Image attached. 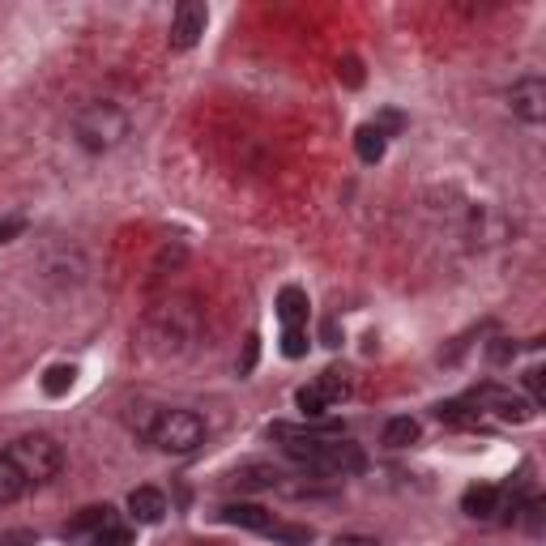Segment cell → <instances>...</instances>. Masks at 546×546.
<instances>
[{
	"label": "cell",
	"mask_w": 546,
	"mask_h": 546,
	"mask_svg": "<svg viewBox=\"0 0 546 546\" xmlns=\"http://www.w3.org/2000/svg\"><path fill=\"white\" fill-rule=\"evenodd\" d=\"M470 401L478 410H491L495 419H504V423H529V419H534V406H529L521 393L500 389V384H483V389H474Z\"/></svg>",
	"instance_id": "4"
},
{
	"label": "cell",
	"mask_w": 546,
	"mask_h": 546,
	"mask_svg": "<svg viewBox=\"0 0 546 546\" xmlns=\"http://www.w3.org/2000/svg\"><path fill=\"white\" fill-rule=\"evenodd\" d=\"M90 546H133V529H128L124 521H116V525H107Z\"/></svg>",
	"instance_id": "21"
},
{
	"label": "cell",
	"mask_w": 546,
	"mask_h": 546,
	"mask_svg": "<svg viewBox=\"0 0 546 546\" xmlns=\"http://www.w3.org/2000/svg\"><path fill=\"white\" fill-rule=\"evenodd\" d=\"M320 342H325V346H342V329H337V320H325V329H320Z\"/></svg>",
	"instance_id": "26"
},
{
	"label": "cell",
	"mask_w": 546,
	"mask_h": 546,
	"mask_svg": "<svg viewBox=\"0 0 546 546\" xmlns=\"http://www.w3.org/2000/svg\"><path fill=\"white\" fill-rule=\"evenodd\" d=\"M128 111L116 107V103H86L82 111L73 116V137L77 146H82L86 154H107L116 150L120 141L128 137Z\"/></svg>",
	"instance_id": "1"
},
{
	"label": "cell",
	"mask_w": 546,
	"mask_h": 546,
	"mask_svg": "<svg viewBox=\"0 0 546 546\" xmlns=\"http://www.w3.org/2000/svg\"><path fill=\"white\" fill-rule=\"evenodd\" d=\"M384 146H389V133H384V128H376V124H363L359 133H355V150H359L363 163H380Z\"/></svg>",
	"instance_id": "13"
},
{
	"label": "cell",
	"mask_w": 546,
	"mask_h": 546,
	"mask_svg": "<svg viewBox=\"0 0 546 546\" xmlns=\"http://www.w3.org/2000/svg\"><path fill=\"white\" fill-rule=\"evenodd\" d=\"M269 538H278V542H286V546H303V542H312V529H303V525H282V521H273L269 529H265Z\"/></svg>",
	"instance_id": "17"
},
{
	"label": "cell",
	"mask_w": 546,
	"mask_h": 546,
	"mask_svg": "<svg viewBox=\"0 0 546 546\" xmlns=\"http://www.w3.org/2000/svg\"><path fill=\"white\" fill-rule=\"evenodd\" d=\"M116 521H120V517H116V508H111V504H94V508H82V512H77V517L60 529V534L69 538V542L90 546L107 525H116Z\"/></svg>",
	"instance_id": "7"
},
{
	"label": "cell",
	"mask_w": 546,
	"mask_h": 546,
	"mask_svg": "<svg viewBox=\"0 0 546 546\" xmlns=\"http://www.w3.org/2000/svg\"><path fill=\"white\" fill-rule=\"evenodd\" d=\"M128 517H133L137 525H158L167 517V495L158 487H137L133 495H128Z\"/></svg>",
	"instance_id": "8"
},
{
	"label": "cell",
	"mask_w": 546,
	"mask_h": 546,
	"mask_svg": "<svg viewBox=\"0 0 546 546\" xmlns=\"http://www.w3.org/2000/svg\"><path fill=\"white\" fill-rule=\"evenodd\" d=\"M282 355L286 359H303V355H308V329H303V325L282 329Z\"/></svg>",
	"instance_id": "18"
},
{
	"label": "cell",
	"mask_w": 546,
	"mask_h": 546,
	"mask_svg": "<svg viewBox=\"0 0 546 546\" xmlns=\"http://www.w3.org/2000/svg\"><path fill=\"white\" fill-rule=\"evenodd\" d=\"M295 406H299L303 414H308V419H320V414H325V410H329V397H325V393H320V389H316V384H303V389L295 393Z\"/></svg>",
	"instance_id": "16"
},
{
	"label": "cell",
	"mask_w": 546,
	"mask_h": 546,
	"mask_svg": "<svg viewBox=\"0 0 546 546\" xmlns=\"http://www.w3.org/2000/svg\"><path fill=\"white\" fill-rule=\"evenodd\" d=\"M508 103H512V116H517L521 124L538 128V124L546 120V82H542L538 73L521 77V82H512V90H508Z\"/></svg>",
	"instance_id": "6"
},
{
	"label": "cell",
	"mask_w": 546,
	"mask_h": 546,
	"mask_svg": "<svg viewBox=\"0 0 546 546\" xmlns=\"http://www.w3.org/2000/svg\"><path fill=\"white\" fill-rule=\"evenodd\" d=\"M525 384H529V393H534L529 401H534V410H538L542 406V372H538V367H529V372H525Z\"/></svg>",
	"instance_id": "24"
},
{
	"label": "cell",
	"mask_w": 546,
	"mask_h": 546,
	"mask_svg": "<svg viewBox=\"0 0 546 546\" xmlns=\"http://www.w3.org/2000/svg\"><path fill=\"white\" fill-rule=\"evenodd\" d=\"M461 508L470 512V517H478V521H487L491 512H500V487H470L461 495Z\"/></svg>",
	"instance_id": "12"
},
{
	"label": "cell",
	"mask_w": 546,
	"mask_h": 546,
	"mask_svg": "<svg viewBox=\"0 0 546 546\" xmlns=\"http://www.w3.org/2000/svg\"><path fill=\"white\" fill-rule=\"evenodd\" d=\"M222 521L227 525H239V529H256V534H265L273 525V512H265L261 504H227L222 508Z\"/></svg>",
	"instance_id": "9"
},
{
	"label": "cell",
	"mask_w": 546,
	"mask_h": 546,
	"mask_svg": "<svg viewBox=\"0 0 546 546\" xmlns=\"http://www.w3.org/2000/svg\"><path fill=\"white\" fill-rule=\"evenodd\" d=\"M414 440H419V423L410 414H397V419L384 423V444L389 448H410Z\"/></svg>",
	"instance_id": "14"
},
{
	"label": "cell",
	"mask_w": 546,
	"mask_h": 546,
	"mask_svg": "<svg viewBox=\"0 0 546 546\" xmlns=\"http://www.w3.org/2000/svg\"><path fill=\"white\" fill-rule=\"evenodd\" d=\"M205 419L192 410H158L146 423V440L167 457H192L205 444Z\"/></svg>",
	"instance_id": "2"
},
{
	"label": "cell",
	"mask_w": 546,
	"mask_h": 546,
	"mask_svg": "<svg viewBox=\"0 0 546 546\" xmlns=\"http://www.w3.org/2000/svg\"><path fill=\"white\" fill-rule=\"evenodd\" d=\"M333 546H380V542L367 534H342V538H333Z\"/></svg>",
	"instance_id": "27"
},
{
	"label": "cell",
	"mask_w": 546,
	"mask_h": 546,
	"mask_svg": "<svg viewBox=\"0 0 546 546\" xmlns=\"http://www.w3.org/2000/svg\"><path fill=\"white\" fill-rule=\"evenodd\" d=\"M73 380H77V367L73 363H56V367H47V376H43V393L47 397H64L73 389Z\"/></svg>",
	"instance_id": "15"
},
{
	"label": "cell",
	"mask_w": 546,
	"mask_h": 546,
	"mask_svg": "<svg viewBox=\"0 0 546 546\" xmlns=\"http://www.w3.org/2000/svg\"><path fill=\"white\" fill-rule=\"evenodd\" d=\"M337 77H342L350 90H359V86H363V64H359L355 56H346L342 64H337Z\"/></svg>",
	"instance_id": "22"
},
{
	"label": "cell",
	"mask_w": 546,
	"mask_h": 546,
	"mask_svg": "<svg viewBox=\"0 0 546 546\" xmlns=\"http://www.w3.org/2000/svg\"><path fill=\"white\" fill-rule=\"evenodd\" d=\"M278 483V474L265 470V465H248V470L235 474V487H273Z\"/></svg>",
	"instance_id": "19"
},
{
	"label": "cell",
	"mask_w": 546,
	"mask_h": 546,
	"mask_svg": "<svg viewBox=\"0 0 546 546\" xmlns=\"http://www.w3.org/2000/svg\"><path fill=\"white\" fill-rule=\"evenodd\" d=\"M273 308H278V320H282L286 329H295V325H303V320H308V295H303L299 286H282Z\"/></svg>",
	"instance_id": "10"
},
{
	"label": "cell",
	"mask_w": 546,
	"mask_h": 546,
	"mask_svg": "<svg viewBox=\"0 0 546 546\" xmlns=\"http://www.w3.org/2000/svg\"><path fill=\"white\" fill-rule=\"evenodd\" d=\"M26 231V218H18V214H13V218H0V244H13V239H18Z\"/></svg>",
	"instance_id": "23"
},
{
	"label": "cell",
	"mask_w": 546,
	"mask_h": 546,
	"mask_svg": "<svg viewBox=\"0 0 546 546\" xmlns=\"http://www.w3.org/2000/svg\"><path fill=\"white\" fill-rule=\"evenodd\" d=\"M521 512H525V525H529V529H534V534H538V529H542V500H529Z\"/></svg>",
	"instance_id": "25"
},
{
	"label": "cell",
	"mask_w": 546,
	"mask_h": 546,
	"mask_svg": "<svg viewBox=\"0 0 546 546\" xmlns=\"http://www.w3.org/2000/svg\"><path fill=\"white\" fill-rule=\"evenodd\" d=\"M26 491H30V487H26L22 470H18V465H13V461H9V453H0V508L18 504Z\"/></svg>",
	"instance_id": "11"
},
{
	"label": "cell",
	"mask_w": 546,
	"mask_h": 546,
	"mask_svg": "<svg viewBox=\"0 0 546 546\" xmlns=\"http://www.w3.org/2000/svg\"><path fill=\"white\" fill-rule=\"evenodd\" d=\"M316 389H320V393H325V397H329V406H337V401H342V397L350 393V380H342V376H337V372H325V376H320V380H316Z\"/></svg>",
	"instance_id": "20"
},
{
	"label": "cell",
	"mask_w": 546,
	"mask_h": 546,
	"mask_svg": "<svg viewBox=\"0 0 546 546\" xmlns=\"http://www.w3.org/2000/svg\"><path fill=\"white\" fill-rule=\"evenodd\" d=\"M205 22H210V9L201 5V0H180L171 13V52H188V47H197V39L205 35Z\"/></svg>",
	"instance_id": "5"
},
{
	"label": "cell",
	"mask_w": 546,
	"mask_h": 546,
	"mask_svg": "<svg viewBox=\"0 0 546 546\" xmlns=\"http://www.w3.org/2000/svg\"><path fill=\"white\" fill-rule=\"evenodd\" d=\"M9 461L22 470L26 478V487H43V483H52V478L64 470V448L47 436V431H30V436H18L9 448Z\"/></svg>",
	"instance_id": "3"
}]
</instances>
